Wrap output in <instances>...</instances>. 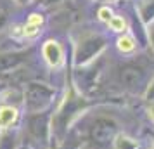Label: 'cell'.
I'll return each instance as SVG.
<instances>
[{"label":"cell","instance_id":"277c9868","mask_svg":"<svg viewBox=\"0 0 154 149\" xmlns=\"http://www.w3.org/2000/svg\"><path fill=\"white\" fill-rule=\"evenodd\" d=\"M118 49L119 52H123V54H130L135 50V42H133V38L130 36H121L118 38Z\"/></svg>","mask_w":154,"mask_h":149},{"label":"cell","instance_id":"5b68a950","mask_svg":"<svg viewBox=\"0 0 154 149\" xmlns=\"http://www.w3.org/2000/svg\"><path fill=\"white\" fill-rule=\"evenodd\" d=\"M151 36H152V42H154V26H152V29H151Z\"/></svg>","mask_w":154,"mask_h":149},{"label":"cell","instance_id":"3957f363","mask_svg":"<svg viewBox=\"0 0 154 149\" xmlns=\"http://www.w3.org/2000/svg\"><path fill=\"white\" fill-rule=\"evenodd\" d=\"M21 120V111L14 104H2L0 106V132L14 128Z\"/></svg>","mask_w":154,"mask_h":149},{"label":"cell","instance_id":"7a4b0ae2","mask_svg":"<svg viewBox=\"0 0 154 149\" xmlns=\"http://www.w3.org/2000/svg\"><path fill=\"white\" fill-rule=\"evenodd\" d=\"M42 57L50 68H59L64 61V50L56 40H47L42 47Z\"/></svg>","mask_w":154,"mask_h":149},{"label":"cell","instance_id":"6da1fadb","mask_svg":"<svg viewBox=\"0 0 154 149\" xmlns=\"http://www.w3.org/2000/svg\"><path fill=\"white\" fill-rule=\"evenodd\" d=\"M146 80V70L142 66H137V64H126L119 71V83L128 90H139L140 87H144Z\"/></svg>","mask_w":154,"mask_h":149}]
</instances>
